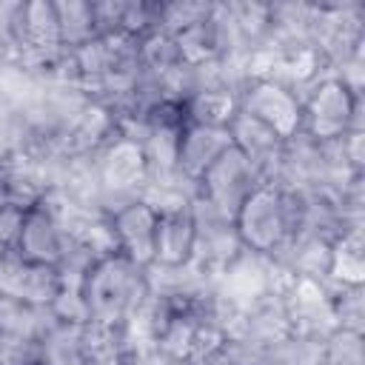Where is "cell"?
<instances>
[{"label": "cell", "instance_id": "cell-21", "mask_svg": "<svg viewBox=\"0 0 365 365\" xmlns=\"http://www.w3.org/2000/svg\"><path fill=\"white\" fill-rule=\"evenodd\" d=\"M26 211L29 208L11 205V202H0V257L17 254V242H20Z\"/></svg>", "mask_w": 365, "mask_h": 365}, {"label": "cell", "instance_id": "cell-8", "mask_svg": "<svg viewBox=\"0 0 365 365\" xmlns=\"http://www.w3.org/2000/svg\"><path fill=\"white\" fill-rule=\"evenodd\" d=\"M66 228L63 220L51 202V197L46 194L40 202H34L26 217H23V231H20V242H17V257L37 262V265H51L57 268L60 259L66 257Z\"/></svg>", "mask_w": 365, "mask_h": 365}, {"label": "cell", "instance_id": "cell-14", "mask_svg": "<svg viewBox=\"0 0 365 365\" xmlns=\"http://www.w3.org/2000/svg\"><path fill=\"white\" fill-rule=\"evenodd\" d=\"M182 108H185V123L228 128V123L237 114V88H228V86H205V88L194 91L182 103Z\"/></svg>", "mask_w": 365, "mask_h": 365}, {"label": "cell", "instance_id": "cell-11", "mask_svg": "<svg viewBox=\"0 0 365 365\" xmlns=\"http://www.w3.org/2000/svg\"><path fill=\"white\" fill-rule=\"evenodd\" d=\"M231 148V131L217 128V125H194L185 123L180 134V148H177V174L197 188L200 177Z\"/></svg>", "mask_w": 365, "mask_h": 365}, {"label": "cell", "instance_id": "cell-10", "mask_svg": "<svg viewBox=\"0 0 365 365\" xmlns=\"http://www.w3.org/2000/svg\"><path fill=\"white\" fill-rule=\"evenodd\" d=\"M194 200V197H191ZM194 214L191 202L157 211V234H154V268H185L194 262Z\"/></svg>", "mask_w": 365, "mask_h": 365}, {"label": "cell", "instance_id": "cell-18", "mask_svg": "<svg viewBox=\"0 0 365 365\" xmlns=\"http://www.w3.org/2000/svg\"><path fill=\"white\" fill-rule=\"evenodd\" d=\"M328 288H331V311H334L336 328L362 334V328H365V297H362V285H336V282H328Z\"/></svg>", "mask_w": 365, "mask_h": 365}, {"label": "cell", "instance_id": "cell-4", "mask_svg": "<svg viewBox=\"0 0 365 365\" xmlns=\"http://www.w3.org/2000/svg\"><path fill=\"white\" fill-rule=\"evenodd\" d=\"M237 111L268 125L279 140H294L302 128V94L271 77H251L237 91Z\"/></svg>", "mask_w": 365, "mask_h": 365}, {"label": "cell", "instance_id": "cell-1", "mask_svg": "<svg viewBox=\"0 0 365 365\" xmlns=\"http://www.w3.org/2000/svg\"><path fill=\"white\" fill-rule=\"evenodd\" d=\"M148 294V268L131 262L120 251L94 259L83 279V299L88 308V322L94 325L125 328Z\"/></svg>", "mask_w": 365, "mask_h": 365}, {"label": "cell", "instance_id": "cell-22", "mask_svg": "<svg viewBox=\"0 0 365 365\" xmlns=\"http://www.w3.org/2000/svg\"><path fill=\"white\" fill-rule=\"evenodd\" d=\"M228 365H231V362H228Z\"/></svg>", "mask_w": 365, "mask_h": 365}, {"label": "cell", "instance_id": "cell-6", "mask_svg": "<svg viewBox=\"0 0 365 365\" xmlns=\"http://www.w3.org/2000/svg\"><path fill=\"white\" fill-rule=\"evenodd\" d=\"M191 214H194V231H197L194 265L202 268L211 277H220L222 268L228 262H234L245 251L242 242H240V237H237L234 220H225L222 214H217L197 194L191 200Z\"/></svg>", "mask_w": 365, "mask_h": 365}, {"label": "cell", "instance_id": "cell-5", "mask_svg": "<svg viewBox=\"0 0 365 365\" xmlns=\"http://www.w3.org/2000/svg\"><path fill=\"white\" fill-rule=\"evenodd\" d=\"M262 182L259 171L231 145L197 182V197L208 202L217 214L225 220H234L240 205L248 200V194Z\"/></svg>", "mask_w": 365, "mask_h": 365}, {"label": "cell", "instance_id": "cell-20", "mask_svg": "<svg viewBox=\"0 0 365 365\" xmlns=\"http://www.w3.org/2000/svg\"><path fill=\"white\" fill-rule=\"evenodd\" d=\"M208 11H211V3H188V0L160 3V11H157V31H165V34L177 37V34H182L185 29H191L194 23H200Z\"/></svg>", "mask_w": 365, "mask_h": 365}, {"label": "cell", "instance_id": "cell-7", "mask_svg": "<svg viewBox=\"0 0 365 365\" xmlns=\"http://www.w3.org/2000/svg\"><path fill=\"white\" fill-rule=\"evenodd\" d=\"M108 228L114 240V251L128 257L131 262L151 268L154 262V234H157V211L134 197L108 211Z\"/></svg>", "mask_w": 365, "mask_h": 365}, {"label": "cell", "instance_id": "cell-13", "mask_svg": "<svg viewBox=\"0 0 365 365\" xmlns=\"http://www.w3.org/2000/svg\"><path fill=\"white\" fill-rule=\"evenodd\" d=\"M325 282L336 285H362L365 282V242L362 225L345 228L331 240L328 251V277Z\"/></svg>", "mask_w": 365, "mask_h": 365}, {"label": "cell", "instance_id": "cell-15", "mask_svg": "<svg viewBox=\"0 0 365 365\" xmlns=\"http://www.w3.org/2000/svg\"><path fill=\"white\" fill-rule=\"evenodd\" d=\"M57 29H60V46L66 51H77L80 46L91 43L97 34L94 20V3L91 0H57Z\"/></svg>", "mask_w": 365, "mask_h": 365}, {"label": "cell", "instance_id": "cell-12", "mask_svg": "<svg viewBox=\"0 0 365 365\" xmlns=\"http://www.w3.org/2000/svg\"><path fill=\"white\" fill-rule=\"evenodd\" d=\"M37 365H86V325L51 319L37 339Z\"/></svg>", "mask_w": 365, "mask_h": 365}, {"label": "cell", "instance_id": "cell-17", "mask_svg": "<svg viewBox=\"0 0 365 365\" xmlns=\"http://www.w3.org/2000/svg\"><path fill=\"white\" fill-rule=\"evenodd\" d=\"M134 342L125 328L86 322V365H125Z\"/></svg>", "mask_w": 365, "mask_h": 365}, {"label": "cell", "instance_id": "cell-16", "mask_svg": "<svg viewBox=\"0 0 365 365\" xmlns=\"http://www.w3.org/2000/svg\"><path fill=\"white\" fill-rule=\"evenodd\" d=\"M51 319L48 308L0 297V339H40Z\"/></svg>", "mask_w": 365, "mask_h": 365}, {"label": "cell", "instance_id": "cell-19", "mask_svg": "<svg viewBox=\"0 0 365 365\" xmlns=\"http://www.w3.org/2000/svg\"><path fill=\"white\" fill-rule=\"evenodd\" d=\"M319 365H365L362 334L356 331H331L319 345Z\"/></svg>", "mask_w": 365, "mask_h": 365}, {"label": "cell", "instance_id": "cell-2", "mask_svg": "<svg viewBox=\"0 0 365 365\" xmlns=\"http://www.w3.org/2000/svg\"><path fill=\"white\" fill-rule=\"evenodd\" d=\"M356 128H365L362 94L348 88L336 74H325L302 91V137L328 145Z\"/></svg>", "mask_w": 365, "mask_h": 365}, {"label": "cell", "instance_id": "cell-3", "mask_svg": "<svg viewBox=\"0 0 365 365\" xmlns=\"http://www.w3.org/2000/svg\"><path fill=\"white\" fill-rule=\"evenodd\" d=\"M91 160H94V180L100 191V208L106 214L114 205L143 194L148 180V163L137 140L117 131L106 140V145Z\"/></svg>", "mask_w": 365, "mask_h": 365}, {"label": "cell", "instance_id": "cell-9", "mask_svg": "<svg viewBox=\"0 0 365 365\" xmlns=\"http://www.w3.org/2000/svg\"><path fill=\"white\" fill-rule=\"evenodd\" d=\"M57 294H60L57 268L29 262L17 254L0 257V297L37 308H51Z\"/></svg>", "mask_w": 365, "mask_h": 365}]
</instances>
